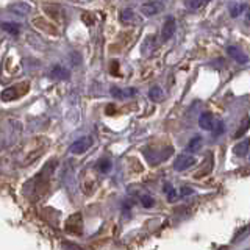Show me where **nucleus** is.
Segmentation results:
<instances>
[{
	"instance_id": "obj_2",
	"label": "nucleus",
	"mask_w": 250,
	"mask_h": 250,
	"mask_svg": "<svg viewBox=\"0 0 250 250\" xmlns=\"http://www.w3.org/2000/svg\"><path fill=\"white\" fill-rule=\"evenodd\" d=\"M164 10V3L158 2V0H153V2H146L141 5V13L144 16H155Z\"/></svg>"
},
{
	"instance_id": "obj_16",
	"label": "nucleus",
	"mask_w": 250,
	"mask_h": 250,
	"mask_svg": "<svg viewBox=\"0 0 250 250\" xmlns=\"http://www.w3.org/2000/svg\"><path fill=\"white\" fill-rule=\"evenodd\" d=\"M200 144H202V138L195 136V138L191 139V143L188 144V148H189V150H197V148L200 147Z\"/></svg>"
},
{
	"instance_id": "obj_17",
	"label": "nucleus",
	"mask_w": 250,
	"mask_h": 250,
	"mask_svg": "<svg viewBox=\"0 0 250 250\" xmlns=\"http://www.w3.org/2000/svg\"><path fill=\"white\" fill-rule=\"evenodd\" d=\"M161 89L158 88V86H153V88L150 89V92H148V96H150V99L153 100H160L161 99Z\"/></svg>"
},
{
	"instance_id": "obj_4",
	"label": "nucleus",
	"mask_w": 250,
	"mask_h": 250,
	"mask_svg": "<svg viewBox=\"0 0 250 250\" xmlns=\"http://www.w3.org/2000/svg\"><path fill=\"white\" fill-rule=\"evenodd\" d=\"M175 28H177L175 19L172 18V16H169V18L164 21V25H163V30H161V39H163V41H169V39L174 36Z\"/></svg>"
},
{
	"instance_id": "obj_6",
	"label": "nucleus",
	"mask_w": 250,
	"mask_h": 250,
	"mask_svg": "<svg viewBox=\"0 0 250 250\" xmlns=\"http://www.w3.org/2000/svg\"><path fill=\"white\" fill-rule=\"evenodd\" d=\"M227 53H229L230 58H233L236 62H239V64H247L249 57L241 49H238V47H234V45L227 47Z\"/></svg>"
},
{
	"instance_id": "obj_7",
	"label": "nucleus",
	"mask_w": 250,
	"mask_h": 250,
	"mask_svg": "<svg viewBox=\"0 0 250 250\" xmlns=\"http://www.w3.org/2000/svg\"><path fill=\"white\" fill-rule=\"evenodd\" d=\"M199 125H200V128H203V130H208V131L213 130L214 125H216L213 114H211V113H202L200 117H199Z\"/></svg>"
},
{
	"instance_id": "obj_5",
	"label": "nucleus",
	"mask_w": 250,
	"mask_h": 250,
	"mask_svg": "<svg viewBox=\"0 0 250 250\" xmlns=\"http://www.w3.org/2000/svg\"><path fill=\"white\" fill-rule=\"evenodd\" d=\"M156 47H158V44H156V38L153 35H148V36H146L143 44H141V53H143L144 57H150V55L156 50Z\"/></svg>"
},
{
	"instance_id": "obj_11",
	"label": "nucleus",
	"mask_w": 250,
	"mask_h": 250,
	"mask_svg": "<svg viewBox=\"0 0 250 250\" xmlns=\"http://www.w3.org/2000/svg\"><path fill=\"white\" fill-rule=\"evenodd\" d=\"M52 77L55 78H60V80H64V78H69V72L64 69V67H60L57 66L53 70H52Z\"/></svg>"
},
{
	"instance_id": "obj_23",
	"label": "nucleus",
	"mask_w": 250,
	"mask_h": 250,
	"mask_svg": "<svg viewBox=\"0 0 250 250\" xmlns=\"http://www.w3.org/2000/svg\"><path fill=\"white\" fill-rule=\"evenodd\" d=\"M182 194L183 195H189V194H192V189H191V188H182Z\"/></svg>"
},
{
	"instance_id": "obj_10",
	"label": "nucleus",
	"mask_w": 250,
	"mask_h": 250,
	"mask_svg": "<svg viewBox=\"0 0 250 250\" xmlns=\"http://www.w3.org/2000/svg\"><path fill=\"white\" fill-rule=\"evenodd\" d=\"M249 147H250V139L241 141V143H238L236 146H234V155H238V156H246L247 152H249Z\"/></svg>"
},
{
	"instance_id": "obj_13",
	"label": "nucleus",
	"mask_w": 250,
	"mask_h": 250,
	"mask_svg": "<svg viewBox=\"0 0 250 250\" xmlns=\"http://www.w3.org/2000/svg\"><path fill=\"white\" fill-rule=\"evenodd\" d=\"M207 3L202 2V0H191V2H185V6L189 8V10H199V8L205 6Z\"/></svg>"
},
{
	"instance_id": "obj_9",
	"label": "nucleus",
	"mask_w": 250,
	"mask_h": 250,
	"mask_svg": "<svg viewBox=\"0 0 250 250\" xmlns=\"http://www.w3.org/2000/svg\"><path fill=\"white\" fill-rule=\"evenodd\" d=\"M121 21L124 23H135V22H138V18L131 8H124L121 11Z\"/></svg>"
},
{
	"instance_id": "obj_8",
	"label": "nucleus",
	"mask_w": 250,
	"mask_h": 250,
	"mask_svg": "<svg viewBox=\"0 0 250 250\" xmlns=\"http://www.w3.org/2000/svg\"><path fill=\"white\" fill-rule=\"evenodd\" d=\"M23 92H27V91H19V89H18V86H13V88H6V89L2 92V96H0V99H2L3 102L16 100V99H19Z\"/></svg>"
},
{
	"instance_id": "obj_1",
	"label": "nucleus",
	"mask_w": 250,
	"mask_h": 250,
	"mask_svg": "<svg viewBox=\"0 0 250 250\" xmlns=\"http://www.w3.org/2000/svg\"><path fill=\"white\" fill-rule=\"evenodd\" d=\"M94 144V139L91 136H83L80 139H77L75 143L70 146V152L75 155H82L84 152H88Z\"/></svg>"
},
{
	"instance_id": "obj_3",
	"label": "nucleus",
	"mask_w": 250,
	"mask_h": 250,
	"mask_svg": "<svg viewBox=\"0 0 250 250\" xmlns=\"http://www.w3.org/2000/svg\"><path fill=\"white\" fill-rule=\"evenodd\" d=\"M194 164H195V158H194V156L183 153V155H178L177 161L174 163V169L178 170V172H183L186 169H189L191 166H194Z\"/></svg>"
},
{
	"instance_id": "obj_19",
	"label": "nucleus",
	"mask_w": 250,
	"mask_h": 250,
	"mask_svg": "<svg viewBox=\"0 0 250 250\" xmlns=\"http://www.w3.org/2000/svg\"><path fill=\"white\" fill-rule=\"evenodd\" d=\"M164 191H166L167 194H169V202H175V199H177V192L172 189L170 188V185H166L164 186Z\"/></svg>"
},
{
	"instance_id": "obj_18",
	"label": "nucleus",
	"mask_w": 250,
	"mask_h": 250,
	"mask_svg": "<svg viewBox=\"0 0 250 250\" xmlns=\"http://www.w3.org/2000/svg\"><path fill=\"white\" fill-rule=\"evenodd\" d=\"M3 30H6L8 33H11V35H18L19 33V27L18 25H11V23H3Z\"/></svg>"
},
{
	"instance_id": "obj_20",
	"label": "nucleus",
	"mask_w": 250,
	"mask_h": 250,
	"mask_svg": "<svg viewBox=\"0 0 250 250\" xmlns=\"http://www.w3.org/2000/svg\"><path fill=\"white\" fill-rule=\"evenodd\" d=\"M102 172H108L109 169H111V163L109 161H106V160H102L100 163H99V166H97Z\"/></svg>"
},
{
	"instance_id": "obj_15",
	"label": "nucleus",
	"mask_w": 250,
	"mask_h": 250,
	"mask_svg": "<svg viewBox=\"0 0 250 250\" xmlns=\"http://www.w3.org/2000/svg\"><path fill=\"white\" fill-rule=\"evenodd\" d=\"M249 127H250V119H249V117H246L244 122H242V127L236 131V135H234V138H241V136H244V133L249 130Z\"/></svg>"
},
{
	"instance_id": "obj_14",
	"label": "nucleus",
	"mask_w": 250,
	"mask_h": 250,
	"mask_svg": "<svg viewBox=\"0 0 250 250\" xmlns=\"http://www.w3.org/2000/svg\"><path fill=\"white\" fill-rule=\"evenodd\" d=\"M246 8V5L244 3H236V5H231V8H230V14L233 16V18H238V16L242 13V10Z\"/></svg>"
},
{
	"instance_id": "obj_12",
	"label": "nucleus",
	"mask_w": 250,
	"mask_h": 250,
	"mask_svg": "<svg viewBox=\"0 0 250 250\" xmlns=\"http://www.w3.org/2000/svg\"><path fill=\"white\" fill-rule=\"evenodd\" d=\"M135 91H122V89H119V88H111V96L113 97H116V99H124L125 96H130V94H133Z\"/></svg>"
},
{
	"instance_id": "obj_21",
	"label": "nucleus",
	"mask_w": 250,
	"mask_h": 250,
	"mask_svg": "<svg viewBox=\"0 0 250 250\" xmlns=\"http://www.w3.org/2000/svg\"><path fill=\"white\" fill-rule=\"evenodd\" d=\"M213 131H214V136L222 135V131H224V124H222V122H216Z\"/></svg>"
},
{
	"instance_id": "obj_22",
	"label": "nucleus",
	"mask_w": 250,
	"mask_h": 250,
	"mask_svg": "<svg viewBox=\"0 0 250 250\" xmlns=\"http://www.w3.org/2000/svg\"><path fill=\"white\" fill-rule=\"evenodd\" d=\"M141 203H143V207L150 208V207H153V199L152 197H143L141 199Z\"/></svg>"
}]
</instances>
